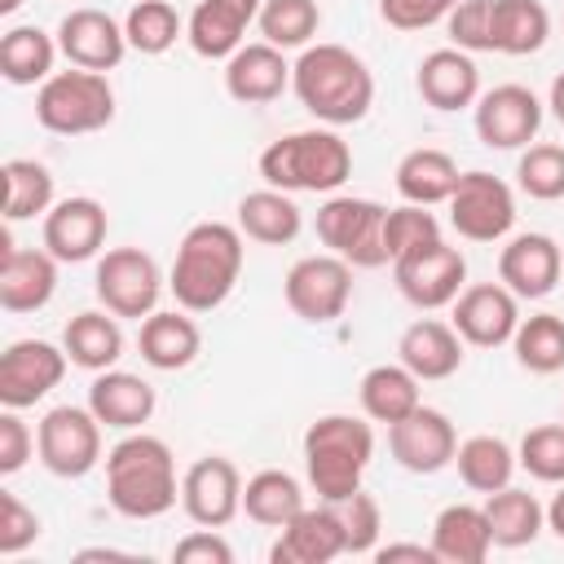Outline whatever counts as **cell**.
Returning <instances> with one entry per match:
<instances>
[{"mask_svg": "<svg viewBox=\"0 0 564 564\" xmlns=\"http://www.w3.org/2000/svg\"><path fill=\"white\" fill-rule=\"evenodd\" d=\"M441 238V220L432 216V207H419V203H401V207H388V220H383V247H388V260H401L427 242Z\"/></svg>", "mask_w": 564, "mask_h": 564, "instance_id": "ee69618b", "label": "cell"}, {"mask_svg": "<svg viewBox=\"0 0 564 564\" xmlns=\"http://www.w3.org/2000/svg\"><path fill=\"white\" fill-rule=\"evenodd\" d=\"M282 300L286 308L308 322V326H330L344 317L348 300H352V264L339 260L335 251L322 256H300L286 278H282Z\"/></svg>", "mask_w": 564, "mask_h": 564, "instance_id": "9c48e42d", "label": "cell"}, {"mask_svg": "<svg viewBox=\"0 0 564 564\" xmlns=\"http://www.w3.org/2000/svg\"><path fill=\"white\" fill-rule=\"evenodd\" d=\"M75 560H132L128 551H115V546H84Z\"/></svg>", "mask_w": 564, "mask_h": 564, "instance_id": "9f6ffc18", "label": "cell"}, {"mask_svg": "<svg viewBox=\"0 0 564 564\" xmlns=\"http://www.w3.org/2000/svg\"><path fill=\"white\" fill-rule=\"evenodd\" d=\"M242 278V229L229 220H198L176 242L167 291L189 313H216Z\"/></svg>", "mask_w": 564, "mask_h": 564, "instance_id": "7a4b0ae2", "label": "cell"}, {"mask_svg": "<svg viewBox=\"0 0 564 564\" xmlns=\"http://www.w3.org/2000/svg\"><path fill=\"white\" fill-rule=\"evenodd\" d=\"M260 4L264 0H198L185 22L189 48L207 62H229L247 44V26L260 18Z\"/></svg>", "mask_w": 564, "mask_h": 564, "instance_id": "7402d4cb", "label": "cell"}, {"mask_svg": "<svg viewBox=\"0 0 564 564\" xmlns=\"http://www.w3.org/2000/svg\"><path fill=\"white\" fill-rule=\"evenodd\" d=\"M432 551L441 564H485L494 551L489 516L476 502H449L432 520Z\"/></svg>", "mask_w": 564, "mask_h": 564, "instance_id": "f1b7e54d", "label": "cell"}, {"mask_svg": "<svg viewBox=\"0 0 564 564\" xmlns=\"http://www.w3.org/2000/svg\"><path fill=\"white\" fill-rule=\"evenodd\" d=\"M520 467L542 485H564V423H542L520 436Z\"/></svg>", "mask_w": 564, "mask_h": 564, "instance_id": "f6af8a7d", "label": "cell"}, {"mask_svg": "<svg viewBox=\"0 0 564 564\" xmlns=\"http://www.w3.org/2000/svg\"><path fill=\"white\" fill-rule=\"evenodd\" d=\"M375 458V427L357 414H322L304 427V476L317 502H344L361 489Z\"/></svg>", "mask_w": 564, "mask_h": 564, "instance_id": "5b68a950", "label": "cell"}, {"mask_svg": "<svg viewBox=\"0 0 564 564\" xmlns=\"http://www.w3.org/2000/svg\"><path fill=\"white\" fill-rule=\"evenodd\" d=\"M256 26L282 53L286 48H308L317 26H322V9H317V0H264Z\"/></svg>", "mask_w": 564, "mask_h": 564, "instance_id": "b9f144b4", "label": "cell"}, {"mask_svg": "<svg viewBox=\"0 0 564 564\" xmlns=\"http://www.w3.org/2000/svg\"><path fill=\"white\" fill-rule=\"evenodd\" d=\"M564 278V251L551 234H516L498 251V282L516 300H546Z\"/></svg>", "mask_w": 564, "mask_h": 564, "instance_id": "ac0fdd59", "label": "cell"}, {"mask_svg": "<svg viewBox=\"0 0 564 564\" xmlns=\"http://www.w3.org/2000/svg\"><path fill=\"white\" fill-rule=\"evenodd\" d=\"M357 401H361V414L370 423H401L405 414H414L423 405L419 397V379L401 366V361H383V366H370L357 383Z\"/></svg>", "mask_w": 564, "mask_h": 564, "instance_id": "1f68e13d", "label": "cell"}, {"mask_svg": "<svg viewBox=\"0 0 564 564\" xmlns=\"http://www.w3.org/2000/svg\"><path fill=\"white\" fill-rule=\"evenodd\" d=\"M511 352L529 375H560L564 370V317L560 313L520 317L511 335Z\"/></svg>", "mask_w": 564, "mask_h": 564, "instance_id": "ab89813d", "label": "cell"}, {"mask_svg": "<svg viewBox=\"0 0 564 564\" xmlns=\"http://www.w3.org/2000/svg\"><path fill=\"white\" fill-rule=\"evenodd\" d=\"M57 48L70 66H84V70H115L128 53V35H123V22H115L106 9H70L62 22H57Z\"/></svg>", "mask_w": 564, "mask_h": 564, "instance_id": "44dd1931", "label": "cell"}, {"mask_svg": "<svg viewBox=\"0 0 564 564\" xmlns=\"http://www.w3.org/2000/svg\"><path fill=\"white\" fill-rule=\"evenodd\" d=\"M454 467H458V480H463L471 494H494V489L511 485L520 458H516V449H511L502 436H494V432H476V436L458 441V449H454Z\"/></svg>", "mask_w": 564, "mask_h": 564, "instance_id": "d590c367", "label": "cell"}, {"mask_svg": "<svg viewBox=\"0 0 564 564\" xmlns=\"http://www.w3.org/2000/svg\"><path fill=\"white\" fill-rule=\"evenodd\" d=\"M392 278H397V291L414 308L432 313V308H449L458 300V291L467 286V260H463L458 247L436 238V242L392 260Z\"/></svg>", "mask_w": 564, "mask_h": 564, "instance_id": "7c38bea8", "label": "cell"}, {"mask_svg": "<svg viewBox=\"0 0 564 564\" xmlns=\"http://www.w3.org/2000/svg\"><path fill=\"white\" fill-rule=\"evenodd\" d=\"M260 176L286 194H335L352 176V150L335 128H300L260 150Z\"/></svg>", "mask_w": 564, "mask_h": 564, "instance_id": "277c9868", "label": "cell"}, {"mask_svg": "<svg viewBox=\"0 0 564 564\" xmlns=\"http://www.w3.org/2000/svg\"><path fill=\"white\" fill-rule=\"evenodd\" d=\"M176 564H234V546L220 538V529H194L172 546Z\"/></svg>", "mask_w": 564, "mask_h": 564, "instance_id": "816d5d0a", "label": "cell"}, {"mask_svg": "<svg viewBox=\"0 0 564 564\" xmlns=\"http://www.w3.org/2000/svg\"><path fill=\"white\" fill-rule=\"evenodd\" d=\"M449 322L471 348H502L520 326V300L502 282H471L449 304Z\"/></svg>", "mask_w": 564, "mask_h": 564, "instance_id": "9a60e30c", "label": "cell"}, {"mask_svg": "<svg viewBox=\"0 0 564 564\" xmlns=\"http://www.w3.org/2000/svg\"><path fill=\"white\" fill-rule=\"evenodd\" d=\"M445 207H449V225L467 242H502L516 229V194L502 176L485 167L463 172Z\"/></svg>", "mask_w": 564, "mask_h": 564, "instance_id": "8fae6325", "label": "cell"}, {"mask_svg": "<svg viewBox=\"0 0 564 564\" xmlns=\"http://www.w3.org/2000/svg\"><path fill=\"white\" fill-rule=\"evenodd\" d=\"M234 225L242 229V238H251L260 247H286V242L300 238L304 212H300L295 194L264 185V189H251V194L238 198V220Z\"/></svg>", "mask_w": 564, "mask_h": 564, "instance_id": "f546056e", "label": "cell"}, {"mask_svg": "<svg viewBox=\"0 0 564 564\" xmlns=\"http://www.w3.org/2000/svg\"><path fill=\"white\" fill-rule=\"evenodd\" d=\"M18 9H22V0H0V13H4V18L18 13Z\"/></svg>", "mask_w": 564, "mask_h": 564, "instance_id": "6f0895ef", "label": "cell"}, {"mask_svg": "<svg viewBox=\"0 0 564 564\" xmlns=\"http://www.w3.org/2000/svg\"><path fill=\"white\" fill-rule=\"evenodd\" d=\"M516 185H520V194H529L538 203L564 198V145H555V141L524 145L516 159Z\"/></svg>", "mask_w": 564, "mask_h": 564, "instance_id": "7bdbcfd3", "label": "cell"}, {"mask_svg": "<svg viewBox=\"0 0 564 564\" xmlns=\"http://www.w3.org/2000/svg\"><path fill=\"white\" fill-rule=\"evenodd\" d=\"M57 35L40 26H9L0 35V75L13 88H40L57 66Z\"/></svg>", "mask_w": 564, "mask_h": 564, "instance_id": "836d02e7", "label": "cell"}, {"mask_svg": "<svg viewBox=\"0 0 564 564\" xmlns=\"http://www.w3.org/2000/svg\"><path fill=\"white\" fill-rule=\"evenodd\" d=\"M106 498L123 520H159L176 507L181 480L176 458L163 436L150 432H123L106 449Z\"/></svg>", "mask_w": 564, "mask_h": 564, "instance_id": "3957f363", "label": "cell"}, {"mask_svg": "<svg viewBox=\"0 0 564 564\" xmlns=\"http://www.w3.org/2000/svg\"><path fill=\"white\" fill-rule=\"evenodd\" d=\"M163 286H167V278H163L159 260L141 247H110L97 256L93 291H97V304L110 308L115 317L145 322L159 308Z\"/></svg>", "mask_w": 564, "mask_h": 564, "instance_id": "ba28073f", "label": "cell"}, {"mask_svg": "<svg viewBox=\"0 0 564 564\" xmlns=\"http://www.w3.org/2000/svg\"><path fill=\"white\" fill-rule=\"evenodd\" d=\"M458 449V432L449 423V414L419 405L414 414H405L401 423L388 427V454L397 458V467L414 471V476H436L454 463Z\"/></svg>", "mask_w": 564, "mask_h": 564, "instance_id": "e0dca14e", "label": "cell"}, {"mask_svg": "<svg viewBox=\"0 0 564 564\" xmlns=\"http://www.w3.org/2000/svg\"><path fill=\"white\" fill-rule=\"evenodd\" d=\"M375 560L379 564H397V560H414V564H441L432 542H388V546H375Z\"/></svg>", "mask_w": 564, "mask_h": 564, "instance_id": "f5cc1de1", "label": "cell"}, {"mask_svg": "<svg viewBox=\"0 0 564 564\" xmlns=\"http://www.w3.org/2000/svg\"><path fill=\"white\" fill-rule=\"evenodd\" d=\"M106 229H110L106 207L97 198H88V194H70V198H57L48 207V216H44V247L62 264H84V260L101 256Z\"/></svg>", "mask_w": 564, "mask_h": 564, "instance_id": "d6986e66", "label": "cell"}, {"mask_svg": "<svg viewBox=\"0 0 564 564\" xmlns=\"http://www.w3.org/2000/svg\"><path fill=\"white\" fill-rule=\"evenodd\" d=\"M225 93L238 106H269L291 88V62L282 48H273L269 40L242 44L229 62H225Z\"/></svg>", "mask_w": 564, "mask_h": 564, "instance_id": "cb8c5ba5", "label": "cell"}, {"mask_svg": "<svg viewBox=\"0 0 564 564\" xmlns=\"http://www.w3.org/2000/svg\"><path fill=\"white\" fill-rule=\"evenodd\" d=\"M339 555H348V542H344L335 502L304 507L300 516H291L278 529V538L269 546V564H330Z\"/></svg>", "mask_w": 564, "mask_h": 564, "instance_id": "ffe728a7", "label": "cell"}, {"mask_svg": "<svg viewBox=\"0 0 564 564\" xmlns=\"http://www.w3.org/2000/svg\"><path fill=\"white\" fill-rule=\"evenodd\" d=\"M35 454L62 480L88 476L101 463V419L88 405H53L35 423Z\"/></svg>", "mask_w": 564, "mask_h": 564, "instance_id": "30bf717a", "label": "cell"}, {"mask_svg": "<svg viewBox=\"0 0 564 564\" xmlns=\"http://www.w3.org/2000/svg\"><path fill=\"white\" fill-rule=\"evenodd\" d=\"M471 128L480 145L489 150H524L538 141L542 128V101L524 84H494L471 106Z\"/></svg>", "mask_w": 564, "mask_h": 564, "instance_id": "4fadbf2b", "label": "cell"}, {"mask_svg": "<svg viewBox=\"0 0 564 564\" xmlns=\"http://www.w3.org/2000/svg\"><path fill=\"white\" fill-rule=\"evenodd\" d=\"M40 538V516L9 489H0V555H22Z\"/></svg>", "mask_w": 564, "mask_h": 564, "instance_id": "c3c4849f", "label": "cell"}, {"mask_svg": "<svg viewBox=\"0 0 564 564\" xmlns=\"http://www.w3.org/2000/svg\"><path fill=\"white\" fill-rule=\"evenodd\" d=\"M463 335L454 330V322L441 317H419L401 330L397 339V361L419 379V383H441L449 375H458L463 366Z\"/></svg>", "mask_w": 564, "mask_h": 564, "instance_id": "484cf974", "label": "cell"}, {"mask_svg": "<svg viewBox=\"0 0 564 564\" xmlns=\"http://www.w3.org/2000/svg\"><path fill=\"white\" fill-rule=\"evenodd\" d=\"M304 507H308L304 502V485L282 467H264V471L242 480V516L264 524V529H282Z\"/></svg>", "mask_w": 564, "mask_h": 564, "instance_id": "8d00e7d4", "label": "cell"}, {"mask_svg": "<svg viewBox=\"0 0 564 564\" xmlns=\"http://www.w3.org/2000/svg\"><path fill=\"white\" fill-rule=\"evenodd\" d=\"M560 423H564V414H560Z\"/></svg>", "mask_w": 564, "mask_h": 564, "instance_id": "680465c9", "label": "cell"}, {"mask_svg": "<svg viewBox=\"0 0 564 564\" xmlns=\"http://www.w3.org/2000/svg\"><path fill=\"white\" fill-rule=\"evenodd\" d=\"M546 106H551V115L564 123V70L551 79V93H546Z\"/></svg>", "mask_w": 564, "mask_h": 564, "instance_id": "11a10c76", "label": "cell"}, {"mask_svg": "<svg viewBox=\"0 0 564 564\" xmlns=\"http://www.w3.org/2000/svg\"><path fill=\"white\" fill-rule=\"evenodd\" d=\"M57 256L48 247H9L0 251V308L40 313L57 291Z\"/></svg>", "mask_w": 564, "mask_h": 564, "instance_id": "d4e9b609", "label": "cell"}, {"mask_svg": "<svg viewBox=\"0 0 564 564\" xmlns=\"http://www.w3.org/2000/svg\"><path fill=\"white\" fill-rule=\"evenodd\" d=\"M445 35L463 53H494V0H458L445 18Z\"/></svg>", "mask_w": 564, "mask_h": 564, "instance_id": "bcb514c9", "label": "cell"}, {"mask_svg": "<svg viewBox=\"0 0 564 564\" xmlns=\"http://www.w3.org/2000/svg\"><path fill=\"white\" fill-rule=\"evenodd\" d=\"M546 529L564 542V485L551 494V502H546Z\"/></svg>", "mask_w": 564, "mask_h": 564, "instance_id": "db71d44e", "label": "cell"}, {"mask_svg": "<svg viewBox=\"0 0 564 564\" xmlns=\"http://www.w3.org/2000/svg\"><path fill=\"white\" fill-rule=\"evenodd\" d=\"M35 454V432L22 423L18 410H0V476H18Z\"/></svg>", "mask_w": 564, "mask_h": 564, "instance_id": "f907efd6", "label": "cell"}, {"mask_svg": "<svg viewBox=\"0 0 564 564\" xmlns=\"http://www.w3.org/2000/svg\"><path fill=\"white\" fill-rule=\"evenodd\" d=\"M181 511L203 529H225L242 511V476L225 454H207L181 476Z\"/></svg>", "mask_w": 564, "mask_h": 564, "instance_id": "2e32d148", "label": "cell"}, {"mask_svg": "<svg viewBox=\"0 0 564 564\" xmlns=\"http://www.w3.org/2000/svg\"><path fill=\"white\" fill-rule=\"evenodd\" d=\"M383 220H388V207L375 198L326 194V203L317 207V238L326 251H335L352 269H379V264H392L383 247Z\"/></svg>", "mask_w": 564, "mask_h": 564, "instance_id": "52a82bcc", "label": "cell"}, {"mask_svg": "<svg viewBox=\"0 0 564 564\" xmlns=\"http://www.w3.org/2000/svg\"><path fill=\"white\" fill-rule=\"evenodd\" d=\"M551 40V13L542 0H494V53L529 57Z\"/></svg>", "mask_w": 564, "mask_h": 564, "instance_id": "74e56055", "label": "cell"}, {"mask_svg": "<svg viewBox=\"0 0 564 564\" xmlns=\"http://www.w3.org/2000/svg\"><path fill=\"white\" fill-rule=\"evenodd\" d=\"M458 0H379V18L392 31H427L449 18Z\"/></svg>", "mask_w": 564, "mask_h": 564, "instance_id": "681fc988", "label": "cell"}, {"mask_svg": "<svg viewBox=\"0 0 564 564\" xmlns=\"http://www.w3.org/2000/svg\"><path fill=\"white\" fill-rule=\"evenodd\" d=\"M154 405H159L154 388L132 370L110 366V370L93 375V383H88V410L101 419V427L137 432L154 419Z\"/></svg>", "mask_w": 564, "mask_h": 564, "instance_id": "4316f807", "label": "cell"}, {"mask_svg": "<svg viewBox=\"0 0 564 564\" xmlns=\"http://www.w3.org/2000/svg\"><path fill=\"white\" fill-rule=\"evenodd\" d=\"M0 176H4V220L9 225L48 216V207L57 203L53 172L40 159H4Z\"/></svg>", "mask_w": 564, "mask_h": 564, "instance_id": "f35d334b", "label": "cell"}, {"mask_svg": "<svg viewBox=\"0 0 564 564\" xmlns=\"http://www.w3.org/2000/svg\"><path fill=\"white\" fill-rule=\"evenodd\" d=\"M291 93L295 101L326 128L361 123L375 106V75L370 66L344 44H308L291 62Z\"/></svg>", "mask_w": 564, "mask_h": 564, "instance_id": "6da1fadb", "label": "cell"}, {"mask_svg": "<svg viewBox=\"0 0 564 564\" xmlns=\"http://www.w3.org/2000/svg\"><path fill=\"white\" fill-rule=\"evenodd\" d=\"M62 348L70 357V366L88 370V375H101L110 366H119L123 357V330H119V317L110 308H84L66 322L62 330Z\"/></svg>", "mask_w": 564, "mask_h": 564, "instance_id": "4dcf8cb0", "label": "cell"}, {"mask_svg": "<svg viewBox=\"0 0 564 564\" xmlns=\"http://www.w3.org/2000/svg\"><path fill=\"white\" fill-rule=\"evenodd\" d=\"M137 348H141V361L150 370H185L203 352V330L189 317V308H181V304L154 308L137 330Z\"/></svg>", "mask_w": 564, "mask_h": 564, "instance_id": "83f0119b", "label": "cell"}, {"mask_svg": "<svg viewBox=\"0 0 564 564\" xmlns=\"http://www.w3.org/2000/svg\"><path fill=\"white\" fill-rule=\"evenodd\" d=\"M70 357L62 344L48 339H13L0 352V405L9 410H31L35 401H44L62 375H66Z\"/></svg>", "mask_w": 564, "mask_h": 564, "instance_id": "5bb4252c", "label": "cell"}, {"mask_svg": "<svg viewBox=\"0 0 564 564\" xmlns=\"http://www.w3.org/2000/svg\"><path fill=\"white\" fill-rule=\"evenodd\" d=\"M123 35H128V48L141 53V57H163L181 35H185V22L176 13L172 0H137L123 18Z\"/></svg>", "mask_w": 564, "mask_h": 564, "instance_id": "60d3db41", "label": "cell"}, {"mask_svg": "<svg viewBox=\"0 0 564 564\" xmlns=\"http://www.w3.org/2000/svg\"><path fill=\"white\" fill-rule=\"evenodd\" d=\"M485 516H489V533H494V546H529L542 529H546V507L529 494V489H516V485H502L494 494H485Z\"/></svg>", "mask_w": 564, "mask_h": 564, "instance_id": "e575fe53", "label": "cell"}, {"mask_svg": "<svg viewBox=\"0 0 564 564\" xmlns=\"http://www.w3.org/2000/svg\"><path fill=\"white\" fill-rule=\"evenodd\" d=\"M397 194H401V203H419V207H436V203H449V194H454V185H458V163L445 154V150H436V145H419V150H410V154H401V163H397Z\"/></svg>", "mask_w": 564, "mask_h": 564, "instance_id": "d6a6232c", "label": "cell"}, {"mask_svg": "<svg viewBox=\"0 0 564 564\" xmlns=\"http://www.w3.org/2000/svg\"><path fill=\"white\" fill-rule=\"evenodd\" d=\"M35 119L57 137H88L115 119V88L101 70L66 66L35 88Z\"/></svg>", "mask_w": 564, "mask_h": 564, "instance_id": "8992f818", "label": "cell"}, {"mask_svg": "<svg viewBox=\"0 0 564 564\" xmlns=\"http://www.w3.org/2000/svg\"><path fill=\"white\" fill-rule=\"evenodd\" d=\"M414 88H419V97L432 106V110H441V115H454V110H471L476 106V97H480V66H476V57L471 53H463V48H432L423 62H419V70H414Z\"/></svg>", "mask_w": 564, "mask_h": 564, "instance_id": "603a6c76", "label": "cell"}, {"mask_svg": "<svg viewBox=\"0 0 564 564\" xmlns=\"http://www.w3.org/2000/svg\"><path fill=\"white\" fill-rule=\"evenodd\" d=\"M339 511V524H344V542H348V555H375L379 546V533H383V511L370 494H348L344 502H335Z\"/></svg>", "mask_w": 564, "mask_h": 564, "instance_id": "7dc6e473", "label": "cell"}]
</instances>
